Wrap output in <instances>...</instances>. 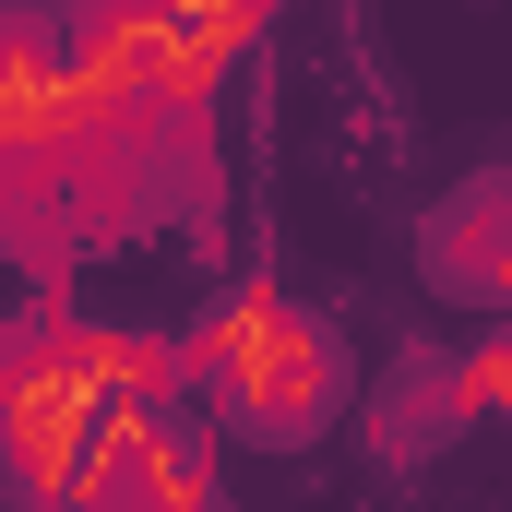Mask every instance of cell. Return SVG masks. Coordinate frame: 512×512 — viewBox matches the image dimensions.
<instances>
[{"label":"cell","mask_w":512,"mask_h":512,"mask_svg":"<svg viewBox=\"0 0 512 512\" xmlns=\"http://www.w3.org/2000/svg\"><path fill=\"white\" fill-rule=\"evenodd\" d=\"M179 382H203L239 429H322L334 417V393H346V358H334V334L286 298V286H239V298H215L191 334H179Z\"/></svg>","instance_id":"7a4b0ae2"},{"label":"cell","mask_w":512,"mask_h":512,"mask_svg":"<svg viewBox=\"0 0 512 512\" xmlns=\"http://www.w3.org/2000/svg\"><path fill=\"white\" fill-rule=\"evenodd\" d=\"M501 393H512V346H501V334H477V346H465V370H453V393H441V405H453V417H489Z\"/></svg>","instance_id":"3957f363"},{"label":"cell","mask_w":512,"mask_h":512,"mask_svg":"<svg viewBox=\"0 0 512 512\" xmlns=\"http://www.w3.org/2000/svg\"><path fill=\"white\" fill-rule=\"evenodd\" d=\"M120 405V322H24L0 346V477L24 489V512L84 501V453L96 417Z\"/></svg>","instance_id":"6da1fadb"}]
</instances>
